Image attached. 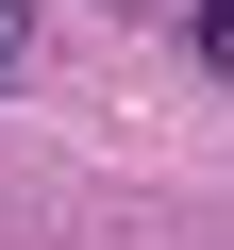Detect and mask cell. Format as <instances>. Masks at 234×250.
<instances>
[{
	"label": "cell",
	"mask_w": 234,
	"mask_h": 250,
	"mask_svg": "<svg viewBox=\"0 0 234 250\" xmlns=\"http://www.w3.org/2000/svg\"><path fill=\"white\" fill-rule=\"evenodd\" d=\"M184 67H201V83H234V0H184Z\"/></svg>",
	"instance_id": "cell-1"
},
{
	"label": "cell",
	"mask_w": 234,
	"mask_h": 250,
	"mask_svg": "<svg viewBox=\"0 0 234 250\" xmlns=\"http://www.w3.org/2000/svg\"><path fill=\"white\" fill-rule=\"evenodd\" d=\"M0 83H34V0H0Z\"/></svg>",
	"instance_id": "cell-2"
}]
</instances>
